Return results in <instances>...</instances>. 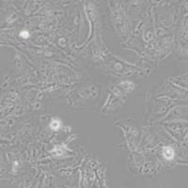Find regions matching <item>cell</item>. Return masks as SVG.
<instances>
[{
  "instance_id": "6da1fadb",
  "label": "cell",
  "mask_w": 188,
  "mask_h": 188,
  "mask_svg": "<svg viewBox=\"0 0 188 188\" xmlns=\"http://www.w3.org/2000/svg\"><path fill=\"white\" fill-rule=\"evenodd\" d=\"M163 153H164V156L167 158V159H172L174 156V152L173 149L169 148V147H166L164 148L163 149Z\"/></svg>"
},
{
  "instance_id": "7a4b0ae2",
  "label": "cell",
  "mask_w": 188,
  "mask_h": 188,
  "mask_svg": "<svg viewBox=\"0 0 188 188\" xmlns=\"http://www.w3.org/2000/svg\"><path fill=\"white\" fill-rule=\"evenodd\" d=\"M59 126H60V122L58 121H53L51 122V124H50V128L55 130V131L57 130V129L59 128Z\"/></svg>"
},
{
  "instance_id": "3957f363",
  "label": "cell",
  "mask_w": 188,
  "mask_h": 188,
  "mask_svg": "<svg viewBox=\"0 0 188 188\" xmlns=\"http://www.w3.org/2000/svg\"><path fill=\"white\" fill-rule=\"evenodd\" d=\"M20 36H21L22 38L26 39V38H28L29 37V33L27 31H22L21 33H20Z\"/></svg>"
}]
</instances>
